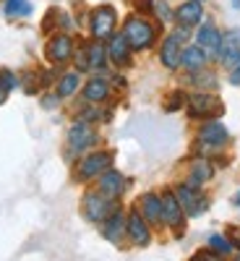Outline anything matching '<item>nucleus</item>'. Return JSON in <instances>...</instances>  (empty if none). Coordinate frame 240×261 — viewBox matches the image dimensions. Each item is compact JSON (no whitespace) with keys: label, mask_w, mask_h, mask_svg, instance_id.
Instances as JSON below:
<instances>
[{"label":"nucleus","mask_w":240,"mask_h":261,"mask_svg":"<svg viewBox=\"0 0 240 261\" xmlns=\"http://www.w3.org/2000/svg\"><path fill=\"white\" fill-rule=\"evenodd\" d=\"M123 34H125V39H128L130 50H146V47H151V42H154L157 29L151 27L149 21L130 16V18L125 21V27H123Z\"/></svg>","instance_id":"obj_1"},{"label":"nucleus","mask_w":240,"mask_h":261,"mask_svg":"<svg viewBox=\"0 0 240 261\" xmlns=\"http://www.w3.org/2000/svg\"><path fill=\"white\" fill-rule=\"evenodd\" d=\"M115 24H118V13H115V8H110V6H99V8H94L92 11V16H89V29H92V37L94 39H110L113 34H115Z\"/></svg>","instance_id":"obj_2"},{"label":"nucleus","mask_w":240,"mask_h":261,"mask_svg":"<svg viewBox=\"0 0 240 261\" xmlns=\"http://www.w3.org/2000/svg\"><path fill=\"white\" fill-rule=\"evenodd\" d=\"M188 105V115L196 118V120H201V118H217V115H222V102L217 99L214 94H206V92H196L193 97L185 99Z\"/></svg>","instance_id":"obj_3"},{"label":"nucleus","mask_w":240,"mask_h":261,"mask_svg":"<svg viewBox=\"0 0 240 261\" xmlns=\"http://www.w3.org/2000/svg\"><path fill=\"white\" fill-rule=\"evenodd\" d=\"M110 160H113V157L107 154V151H97V154L84 157V160L78 162V170H76L78 180H92V178L102 175V172L110 167Z\"/></svg>","instance_id":"obj_4"},{"label":"nucleus","mask_w":240,"mask_h":261,"mask_svg":"<svg viewBox=\"0 0 240 261\" xmlns=\"http://www.w3.org/2000/svg\"><path fill=\"white\" fill-rule=\"evenodd\" d=\"M175 196H178V201H180V206H183V212H185L188 217H199V214H204V212H206V206H209L206 196H201V193H199V188L180 186Z\"/></svg>","instance_id":"obj_5"},{"label":"nucleus","mask_w":240,"mask_h":261,"mask_svg":"<svg viewBox=\"0 0 240 261\" xmlns=\"http://www.w3.org/2000/svg\"><path fill=\"white\" fill-rule=\"evenodd\" d=\"M84 212L92 222H104L113 212V201L102 193H86L84 196Z\"/></svg>","instance_id":"obj_6"},{"label":"nucleus","mask_w":240,"mask_h":261,"mask_svg":"<svg viewBox=\"0 0 240 261\" xmlns=\"http://www.w3.org/2000/svg\"><path fill=\"white\" fill-rule=\"evenodd\" d=\"M47 58L52 63H68L73 58V37L71 34H55L50 42H47Z\"/></svg>","instance_id":"obj_7"},{"label":"nucleus","mask_w":240,"mask_h":261,"mask_svg":"<svg viewBox=\"0 0 240 261\" xmlns=\"http://www.w3.org/2000/svg\"><path fill=\"white\" fill-rule=\"evenodd\" d=\"M199 141L201 146H209V149H220L227 144V128L220 123V120H209L201 125L199 130Z\"/></svg>","instance_id":"obj_8"},{"label":"nucleus","mask_w":240,"mask_h":261,"mask_svg":"<svg viewBox=\"0 0 240 261\" xmlns=\"http://www.w3.org/2000/svg\"><path fill=\"white\" fill-rule=\"evenodd\" d=\"M196 42H199V47L206 55L217 58L220 55V47H222V34H220V29H217L214 24H204L199 32H196Z\"/></svg>","instance_id":"obj_9"},{"label":"nucleus","mask_w":240,"mask_h":261,"mask_svg":"<svg viewBox=\"0 0 240 261\" xmlns=\"http://www.w3.org/2000/svg\"><path fill=\"white\" fill-rule=\"evenodd\" d=\"M97 141V134H94V128L86 123V120H78L71 130H68V144L73 151H84L86 146H92Z\"/></svg>","instance_id":"obj_10"},{"label":"nucleus","mask_w":240,"mask_h":261,"mask_svg":"<svg viewBox=\"0 0 240 261\" xmlns=\"http://www.w3.org/2000/svg\"><path fill=\"white\" fill-rule=\"evenodd\" d=\"M217 58H220L227 68H232L237 63V58H240V32L237 29H232L222 37V47H220V55Z\"/></svg>","instance_id":"obj_11"},{"label":"nucleus","mask_w":240,"mask_h":261,"mask_svg":"<svg viewBox=\"0 0 240 261\" xmlns=\"http://www.w3.org/2000/svg\"><path fill=\"white\" fill-rule=\"evenodd\" d=\"M201 18H204V6H201V0H188V3H183L178 11H175V21L180 27H196V24H201Z\"/></svg>","instance_id":"obj_12"},{"label":"nucleus","mask_w":240,"mask_h":261,"mask_svg":"<svg viewBox=\"0 0 240 261\" xmlns=\"http://www.w3.org/2000/svg\"><path fill=\"white\" fill-rule=\"evenodd\" d=\"M162 220H165L167 225H172V227H178V230H180V225H183V206H180V201H178V196L170 193V191L162 196Z\"/></svg>","instance_id":"obj_13"},{"label":"nucleus","mask_w":240,"mask_h":261,"mask_svg":"<svg viewBox=\"0 0 240 261\" xmlns=\"http://www.w3.org/2000/svg\"><path fill=\"white\" fill-rule=\"evenodd\" d=\"M107 58H110L115 65H128L130 63V45L125 34H113L110 37V45H107Z\"/></svg>","instance_id":"obj_14"},{"label":"nucleus","mask_w":240,"mask_h":261,"mask_svg":"<svg viewBox=\"0 0 240 261\" xmlns=\"http://www.w3.org/2000/svg\"><path fill=\"white\" fill-rule=\"evenodd\" d=\"M123 188H125V180H123L120 172H115V170H104L102 172V178H99V193L102 196H107V199H118V196L123 193Z\"/></svg>","instance_id":"obj_15"},{"label":"nucleus","mask_w":240,"mask_h":261,"mask_svg":"<svg viewBox=\"0 0 240 261\" xmlns=\"http://www.w3.org/2000/svg\"><path fill=\"white\" fill-rule=\"evenodd\" d=\"M183 42L175 37V34H170L167 39H165V45H162V50H159V58H162V65L165 68H178L180 65V55H183Z\"/></svg>","instance_id":"obj_16"},{"label":"nucleus","mask_w":240,"mask_h":261,"mask_svg":"<svg viewBox=\"0 0 240 261\" xmlns=\"http://www.w3.org/2000/svg\"><path fill=\"white\" fill-rule=\"evenodd\" d=\"M107 94H110V86H107V81L99 79V76L97 79H89V81H86V86H84V99L89 102V105L104 102Z\"/></svg>","instance_id":"obj_17"},{"label":"nucleus","mask_w":240,"mask_h":261,"mask_svg":"<svg viewBox=\"0 0 240 261\" xmlns=\"http://www.w3.org/2000/svg\"><path fill=\"white\" fill-rule=\"evenodd\" d=\"M128 235L134 241V246H149V227L141 220V214H136V212H130V217H128Z\"/></svg>","instance_id":"obj_18"},{"label":"nucleus","mask_w":240,"mask_h":261,"mask_svg":"<svg viewBox=\"0 0 240 261\" xmlns=\"http://www.w3.org/2000/svg\"><path fill=\"white\" fill-rule=\"evenodd\" d=\"M206 53L199 47V45H193V47H185L183 50V55H180V65L183 68H188V71H201L204 65H206Z\"/></svg>","instance_id":"obj_19"},{"label":"nucleus","mask_w":240,"mask_h":261,"mask_svg":"<svg viewBox=\"0 0 240 261\" xmlns=\"http://www.w3.org/2000/svg\"><path fill=\"white\" fill-rule=\"evenodd\" d=\"M141 212L146 217V222L157 225L162 220V199H159V196H154V193L141 196Z\"/></svg>","instance_id":"obj_20"},{"label":"nucleus","mask_w":240,"mask_h":261,"mask_svg":"<svg viewBox=\"0 0 240 261\" xmlns=\"http://www.w3.org/2000/svg\"><path fill=\"white\" fill-rule=\"evenodd\" d=\"M86 60H89V68L99 71L104 68V63H107V50L99 39H94L92 45H86Z\"/></svg>","instance_id":"obj_21"},{"label":"nucleus","mask_w":240,"mask_h":261,"mask_svg":"<svg viewBox=\"0 0 240 261\" xmlns=\"http://www.w3.org/2000/svg\"><path fill=\"white\" fill-rule=\"evenodd\" d=\"M211 178V165L206 162V160H196L193 165H191V180H188V186L191 188H199L201 183H206Z\"/></svg>","instance_id":"obj_22"},{"label":"nucleus","mask_w":240,"mask_h":261,"mask_svg":"<svg viewBox=\"0 0 240 261\" xmlns=\"http://www.w3.org/2000/svg\"><path fill=\"white\" fill-rule=\"evenodd\" d=\"M123 227H125V222H123V217L115 212L113 217H107V220H104V238H107V241H113V243H118L120 241V232H123Z\"/></svg>","instance_id":"obj_23"},{"label":"nucleus","mask_w":240,"mask_h":261,"mask_svg":"<svg viewBox=\"0 0 240 261\" xmlns=\"http://www.w3.org/2000/svg\"><path fill=\"white\" fill-rule=\"evenodd\" d=\"M78 84H81V79H78V73H65L60 81H58V97H71L76 89H78Z\"/></svg>","instance_id":"obj_24"},{"label":"nucleus","mask_w":240,"mask_h":261,"mask_svg":"<svg viewBox=\"0 0 240 261\" xmlns=\"http://www.w3.org/2000/svg\"><path fill=\"white\" fill-rule=\"evenodd\" d=\"M32 13V3L29 0H8L6 3V16L8 18H24Z\"/></svg>","instance_id":"obj_25"},{"label":"nucleus","mask_w":240,"mask_h":261,"mask_svg":"<svg viewBox=\"0 0 240 261\" xmlns=\"http://www.w3.org/2000/svg\"><path fill=\"white\" fill-rule=\"evenodd\" d=\"M13 86H16V76L11 71H0V102H6V97Z\"/></svg>","instance_id":"obj_26"},{"label":"nucleus","mask_w":240,"mask_h":261,"mask_svg":"<svg viewBox=\"0 0 240 261\" xmlns=\"http://www.w3.org/2000/svg\"><path fill=\"white\" fill-rule=\"evenodd\" d=\"M209 246H211V251H217V253H230V251H232V243L225 241L222 235H211V238H209Z\"/></svg>","instance_id":"obj_27"},{"label":"nucleus","mask_w":240,"mask_h":261,"mask_svg":"<svg viewBox=\"0 0 240 261\" xmlns=\"http://www.w3.org/2000/svg\"><path fill=\"white\" fill-rule=\"evenodd\" d=\"M183 105H185V94L183 92H175V94H170V102H165V110L172 113V110H180Z\"/></svg>","instance_id":"obj_28"},{"label":"nucleus","mask_w":240,"mask_h":261,"mask_svg":"<svg viewBox=\"0 0 240 261\" xmlns=\"http://www.w3.org/2000/svg\"><path fill=\"white\" fill-rule=\"evenodd\" d=\"M154 11H157L159 21H170V18H175V13L170 11V6L165 3V0H154Z\"/></svg>","instance_id":"obj_29"},{"label":"nucleus","mask_w":240,"mask_h":261,"mask_svg":"<svg viewBox=\"0 0 240 261\" xmlns=\"http://www.w3.org/2000/svg\"><path fill=\"white\" fill-rule=\"evenodd\" d=\"M139 13H154V0H134Z\"/></svg>","instance_id":"obj_30"},{"label":"nucleus","mask_w":240,"mask_h":261,"mask_svg":"<svg viewBox=\"0 0 240 261\" xmlns=\"http://www.w3.org/2000/svg\"><path fill=\"white\" fill-rule=\"evenodd\" d=\"M230 81H232L235 86L240 84V58H237V63H235L232 68H230Z\"/></svg>","instance_id":"obj_31"},{"label":"nucleus","mask_w":240,"mask_h":261,"mask_svg":"<svg viewBox=\"0 0 240 261\" xmlns=\"http://www.w3.org/2000/svg\"><path fill=\"white\" fill-rule=\"evenodd\" d=\"M193 261H220V258H217L214 253H209V251H204V253H196Z\"/></svg>","instance_id":"obj_32"},{"label":"nucleus","mask_w":240,"mask_h":261,"mask_svg":"<svg viewBox=\"0 0 240 261\" xmlns=\"http://www.w3.org/2000/svg\"><path fill=\"white\" fill-rule=\"evenodd\" d=\"M230 238H232V243H235V246H240V230H237V227L230 230Z\"/></svg>","instance_id":"obj_33"},{"label":"nucleus","mask_w":240,"mask_h":261,"mask_svg":"<svg viewBox=\"0 0 240 261\" xmlns=\"http://www.w3.org/2000/svg\"><path fill=\"white\" fill-rule=\"evenodd\" d=\"M58 97H45V102H42V105H45V107H55L58 102H55Z\"/></svg>","instance_id":"obj_34"},{"label":"nucleus","mask_w":240,"mask_h":261,"mask_svg":"<svg viewBox=\"0 0 240 261\" xmlns=\"http://www.w3.org/2000/svg\"><path fill=\"white\" fill-rule=\"evenodd\" d=\"M235 204L240 206V191H237V196H235Z\"/></svg>","instance_id":"obj_35"},{"label":"nucleus","mask_w":240,"mask_h":261,"mask_svg":"<svg viewBox=\"0 0 240 261\" xmlns=\"http://www.w3.org/2000/svg\"><path fill=\"white\" fill-rule=\"evenodd\" d=\"M232 6H235V8H240V0H232Z\"/></svg>","instance_id":"obj_36"},{"label":"nucleus","mask_w":240,"mask_h":261,"mask_svg":"<svg viewBox=\"0 0 240 261\" xmlns=\"http://www.w3.org/2000/svg\"><path fill=\"white\" fill-rule=\"evenodd\" d=\"M237 261H240V256H237Z\"/></svg>","instance_id":"obj_37"}]
</instances>
